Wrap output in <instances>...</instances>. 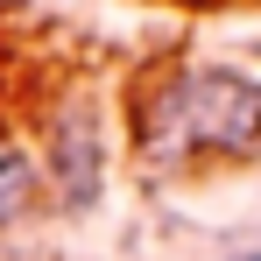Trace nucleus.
Segmentation results:
<instances>
[{"label": "nucleus", "instance_id": "nucleus-3", "mask_svg": "<svg viewBox=\"0 0 261 261\" xmlns=\"http://www.w3.org/2000/svg\"><path fill=\"white\" fill-rule=\"evenodd\" d=\"M36 198H43V170H36L29 141L0 127V226L29 219V212H36Z\"/></svg>", "mask_w": 261, "mask_h": 261}, {"label": "nucleus", "instance_id": "nucleus-4", "mask_svg": "<svg viewBox=\"0 0 261 261\" xmlns=\"http://www.w3.org/2000/svg\"><path fill=\"white\" fill-rule=\"evenodd\" d=\"M219 261H261V247H233V254H219Z\"/></svg>", "mask_w": 261, "mask_h": 261}, {"label": "nucleus", "instance_id": "nucleus-2", "mask_svg": "<svg viewBox=\"0 0 261 261\" xmlns=\"http://www.w3.org/2000/svg\"><path fill=\"white\" fill-rule=\"evenodd\" d=\"M36 170H43V184L71 212H92V205H99V184H106V127H99V106H92V99L49 106Z\"/></svg>", "mask_w": 261, "mask_h": 261}, {"label": "nucleus", "instance_id": "nucleus-1", "mask_svg": "<svg viewBox=\"0 0 261 261\" xmlns=\"http://www.w3.org/2000/svg\"><path fill=\"white\" fill-rule=\"evenodd\" d=\"M134 141L148 163H240L261 148V78L240 64H176L134 99Z\"/></svg>", "mask_w": 261, "mask_h": 261}]
</instances>
